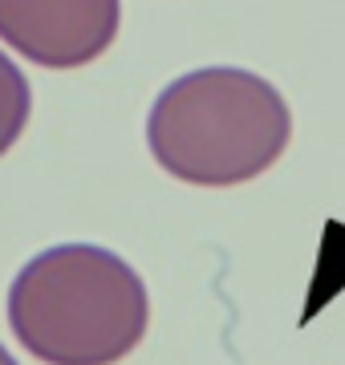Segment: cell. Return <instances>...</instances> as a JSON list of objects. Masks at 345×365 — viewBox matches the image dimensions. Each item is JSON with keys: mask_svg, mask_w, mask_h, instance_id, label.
<instances>
[{"mask_svg": "<svg viewBox=\"0 0 345 365\" xmlns=\"http://www.w3.org/2000/svg\"><path fill=\"white\" fill-rule=\"evenodd\" d=\"M9 329L45 365H118L150 329V292L118 252L69 240L13 276Z\"/></svg>", "mask_w": 345, "mask_h": 365, "instance_id": "cell-1", "label": "cell"}, {"mask_svg": "<svg viewBox=\"0 0 345 365\" xmlns=\"http://www.w3.org/2000/svg\"><path fill=\"white\" fill-rule=\"evenodd\" d=\"M292 138V110L268 78L207 66L175 78L146 114V146L171 179L240 187L277 167Z\"/></svg>", "mask_w": 345, "mask_h": 365, "instance_id": "cell-2", "label": "cell"}, {"mask_svg": "<svg viewBox=\"0 0 345 365\" xmlns=\"http://www.w3.org/2000/svg\"><path fill=\"white\" fill-rule=\"evenodd\" d=\"M122 0H0V41L41 69H81L118 41Z\"/></svg>", "mask_w": 345, "mask_h": 365, "instance_id": "cell-3", "label": "cell"}, {"mask_svg": "<svg viewBox=\"0 0 345 365\" xmlns=\"http://www.w3.org/2000/svg\"><path fill=\"white\" fill-rule=\"evenodd\" d=\"M29 114H33L29 78L21 73V66L13 57L0 49V158L21 143V134L29 126Z\"/></svg>", "mask_w": 345, "mask_h": 365, "instance_id": "cell-4", "label": "cell"}, {"mask_svg": "<svg viewBox=\"0 0 345 365\" xmlns=\"http://www.w3.org/2000/svg\"><path fill=\"white\" fill-rule=\"evenodd\" d=\"M0 365H16V357L9 349H4V345H0Z\"/></svg>", "mask_w": 345, "mask_h": 365, "instance_id": "cell-5", "label": "cell"}]
</instances>
